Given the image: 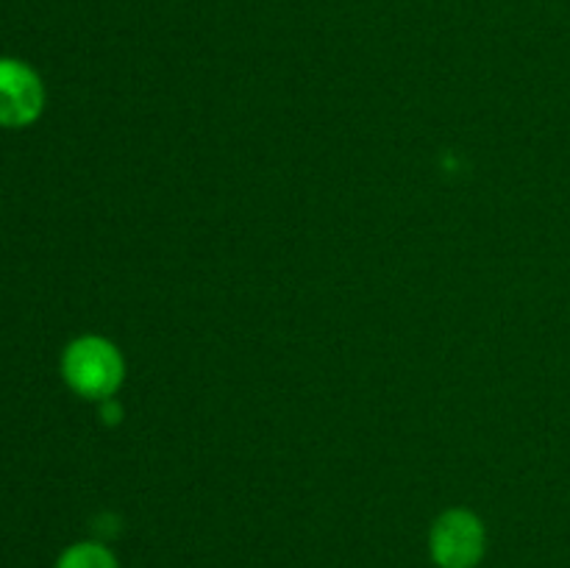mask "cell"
I'll use <instances>...</instances> for the list:
<instances>
[{"label":"cell","instance_id":"1","mask_svg":"<svg viewBox=\"0 0 570 568\" xmlns=\"http://www.w3.org/2000/svg\"><path fill=\"white\" fill-rule=\"evenodd\" d=\"M61 379L87 401H109L126 379V360L109 337L81 334L61 354Z\"/></svg>","mask_w":570,"mask_h":568},{"label":"cell","instance_id":"2","mask_svg":"<svg viewBox=\"0 0 570 568\" xmlns=\"http://www.w3.org/2000/svg\"><path fill=\"white\" fill-rule=\"evenodd\" d=\"M488 551L482 518L465 507L440 512L429 532V555L438 568H476Z\"/></svg>","mask_w":570,"mask_h":568},{"label":"cell","instance_id":"3","mask_svg":"<svg viewBox=\"0 0 570 568\" xmlns=\"http://www.w3.org/2000/svg\"><path fill=\"white\" fill-rule=\"evenodd\" d=\"M45 98V84L31 65L0 56V126H33L42 117Z\"/></svg>","mask_w":570,"mask_h":568},{"label":"cell","instance_id":"4","mask_svg":"<svg viewBox=\"0 0 570 568\" xmlns=\"http://www.w3.org/2000/svg\"><path fill=\"white\" fill-rule=\"evenodd\" d=\"M53 568H120L117 557L109 546L98 543V540H78V543L67 546L59 555Z\"/></svg>","mask_w":570,"mask_h":568}]
</instances>
